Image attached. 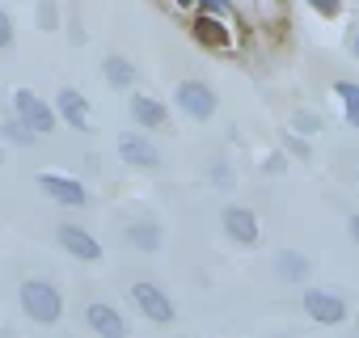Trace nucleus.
Masks as SVG:
<instances>
[{
	"instance_id": "4",
	"label": "nucleus",
	"mask_w": 359,
	"mask_h": 338,
	"mask_svg": "<svg viewBox=\"0 0 359 338\" xmlns=\"http://www.w3.org/2000/svg\"><path fill=\"white\" fill-rule=\"evenodd\" d=\"M118 161L127 169H144V174H152V169H161V148L148 140V135H135V131H123L118 135Z\"/></svg>"
},
{
	"instance_id": "8",
	"label": "nucleus",
	"mask_w": 359,
	"mask_h": 338,
	"mask_svg": "<svg viewBox=\"0 0 359 338\" xmlns=\"http://www.w3.org/2000/svg\"><path fill=\"white\" fill-rule=\"evenodd\" d=\"M39 191L51 199V203H64V208H85L89 203V191L76 182V178H64V174H39Z\"/></svg>"
},
{
	"instance_id": "1",
	"label": "nucleus",
	"mask_w": 359,
	"mask_h": 338,
	"mask_svg": "<svg viewBox=\"0 0 359 338\" xmlns=\"http://www.w3.org/2000/svg\"><path fill=\"white\" fill-rule=\"evenodd\" d=\"M18 304H22V313H26L34 325H55V321L64 317V296H60V288L47 283V279H26V283L18 288Z\"/></svg>"
},
{
	"instance_id": "15",
	"label": "nucleus",
	"mask_w": 359,
	"mask_h": 338,
	"mask_svg": "<svg viewBox=\"0 0 359 338\" xmlns=\"http://www.w3.org/2000/svg\"><path fill=\"white\" fill-rule=\"evenodd\" d=\"M334 102L342 106L346 127L359 131V81H334Z\"/></svg>"
},
{
	"instance_id": "11",
	"label": "nucleus",
	"mask_w": 359,
	"mask_h": 338,
	"mask_svg": "<svg viewBox=\"0 0 359 338\" xmlns=\"http://www.w3.org/2000/svg\"><path fill=\"white\" fill-rule=\"evenodd\" d=\"M127 114H131V123L144 127V131H156V127L169 123V106L156 102V97H148V93H135V97L127 102Z\"/></svg>"
},
{
	"instance_id": "24",
	"label": "nucleus",
	"mask_w": 359,
	"mask_h": 338,
	"mask_svg": "<svg viewBox=\"0 0 359 338\" xmlns=\"http://www.w3.org/2000/svg\"><path fill=\"white\" fill-rule=\"evenodd\" d=\"M262 169H266V174H283V156H279V152H275V156H266V161H262Z\"/></svg>"
},
{
	"instance_id": "10",
	"label": "nucleus",
	"mask_w": 359,
	"mask_h": 338,
	"mask_svg": "<svg viewBox=\"0 0 359 338\" xmlns=\"http://www.w3.org/2000/svg\"><path fill=\"white\" fill-rule=\"evenodd\" d=\"M55 114H60L72 131H89V127H93V119H89V102H85V93L72 89V85H64V89L55 93Z\"/></svg>"
},
{
	"instance_id": "7",
	"label": "nucleus",
	"mask_w": 359,
	"mask_h": 338,
	"mask_svg": "<svg viewBox=\"0 0 359 338\" xmlns=\"http://www.w3.org/2000/svg\"><path fill=\"white\" fill-rule=\"evenodd\" d=\"M220 224H224V237H229V241H237V245H245V250H254V245H258V237H262L258 216H254L250 208H237V203L220 212Z\"/></svg>"
},
{
	"instance_id": "5",
	"label": "nucleus",
	"mask_w": 359,
	"mask_h": 338,
	"mask_svg": "<svg viewBox=\"0 0 359 338\" xmlns=\"http://www.w3.org/2000/svg\"><path fill=\"white\" fill-rule=\"evenodd\" d=\"M131 304H135L148 321H156V325H169V321L177 317V309H173L169 292H165V288H156V283H131Z\"/></svg>"
},
{
	"instance_id": "20",
	"label": "nucleus",
	"mask_w": 359,
	"mask_h": 338,
	"mask_svg": "<svg viewBox=\"0 0 359 338\" xmlns=\"http://www.w3.org/2000/svg\"><path fill=\"white\" fill-rule=\"evenodd\" d=\"M309 9H313L317 18H330V22H334V18L342 13V0H309Z\"/></svg>"
},
{
	"instance_id": "12",
	"label": "nucleus",
	"mask_w": 359,
	"mask_h": 338,
	"mask_svg": "<svg viewBox=\"0 0 359 338\" xmlns=\"http://www.w3.org/2000/svg\"><path fill=\"white\" fill-rule=\"evenodd\" d=\"M85 325H89L93 334H102V338H123V334H127L123 313H118L114 304H102V300L85 309Z\"/></svg>"
},
{
	"instance_id": "16",
	"label": "nucleus",
	"mask_w": 359,
	"mask_h": 338,
	"mask_svg": "<svg viewBox=\"0 0 359 338\" xmlns=\"http://www.w3.org/2000/svg\"><path fill=\"white\" fill-rule=\"evenodd\" d=\"M195 39H199L203 47H216V51H229V47H233L229 30H224L216 18H208V13H199V22H195Z\"/></svg>"
},
{
	"instance_id": "23",
	"label": "nucleus",
	"mask_w": 359,
	"mask_h": 338,
	"mask_svg": "<svg viewBox=\"0 0 359 338\" xmlns=\"http://www.w3.org/2000/svg\"><path fill=\"white\" fill-rule=\"evenodd\" d=\"M39 26H43V30H55V5H51V0H43V13H39Z\"/></svg>"
},
{
	"instance_id": "26",
	"label": "nucleus",
	"mask_w": 359,
	"mask_h": 338,
	"mask_svg": "<svg viewBox=\"0 0 359 338\" xmlns=\"http://www.w3.org/2000/svg\"><path fill=\"white\" fill-rule=\"evenodd\" d=\"M346 233H351V241L359 245V216H351V220H346Z\"/></svg>"
},
{
	"instance_id": "6",
	"label": "nucleus",
	"mask_w": 359,
	"mask_h": 338,
	"mask_svg": "<svg viewBox=\"0 0 359 338\" xmlns=\"http://www.w3.org/2000/svg\"><path fill=\"white\" fill-rule=\"evenodd\" d=\"M300 304H304V313H309L317 325H342V321L351 317V309H346V300H342L338 292H321V288H309Z\"/></svg>"
},
{
	"instance_id": "18",
	"label": "nucleus",
	"mask_w": 359,
	"mask_h": 338,
	"mask_svg": "<svg viewBox=\"0 0 359 338\" xmlns=\"http://www.w3.org/2000/svg\"><path fill=\"white\" fill-rule=\"evenodd\" d=\"M0 135H5L9 144H18V148H26V144L34 140V131H30L22 119H9V123H0Z\"/></svg>"
},
{
	"instance_id": "2",
	"label": "nucleus",
	"mask_w": 359,
	"mask_h": 338,
	"mask_svg": "<svg viewBox=\"0 0 359 338\" xmlns=\"http://www.w3.org/2000/svg\"><path fill=\"white\" fill-rule=\"evenodd\" d=\"M13 114H18L34 135H51V131H55V123H60L55 102H43L30 85H18V89H13Z\"/></svg>"
},
{
	"instance_id": "28",
	"label": "nucleus",
	"mask_w": 359,
	"mask_h": 338,
	"mask_svg": "<svg viewBox=\"0 0 359 338\" xmlns=\"http://www.w3.org/2000/svg\"><path fill=\"white\" fill-rule=\"evenodd\" d=\"M0 156H5V144H0Z\"/></svg>"
},
{
	"instance_id": "17",
	"label": "nucleus",
	"mask_w": 359,
	"mask_h": 338,
	"mask_svg": "<svg viewBox=\"0 0 359 338\" xmlns=\"http://www.w3.org/2000/svg\"><path fill=\"white\" fill-rule=\"evenodd\" d=\"M102 76L114 85V89H131L135 85V64L127 55H106L102 60Z\"/></svg>"
},
{
	"instance_id": "21",
	"label": "nucleus",
	"mask_w": 359,
	"mask_h": 338,
	"mask_svg": "<svg viewBox=\"0 0 359 338\" xmlns=\"http://www.w3.org/2000/svg\"><path fill=\"white\" fill-rule=\"evenodd\" d=\"M13 47V18L0 9V51H9Z\"/></svg>"
},
{
	"instance_id": "27",
	"label": "nucleus",
	"mask_w": 359,
	"mask_h": 338,
	"mask_svg": "<svg viewBox=\"0 0 359 338\" xmlns=\"http://www.w3.org/2000/svg\"><path fill=\"white\" fill-rule=\"evenodd\" d=\"M355 182H359V165H355Z\"/></svg>"
},
{
	"instance_id": "13",
	"label": "nucleus",
	"mask_w": 359,
	"mask_h": 338,
	"mask_svg": "<svg viewBox=\"0 0 359 338\" xmlns=\"http://www.w3.org/2000/svg\"><path fill=\"white\" fill-rule=\"evenodd\" d=\"M271 271H275L283 283H304V279L313 275V258L300 254V250H279V254L271 258Z\"/></svg>"
},
{
	"instance_id": "19",
	"label": "nucleus",
	"mask_w": 359,
	"mask_h": 338,
	"mask_svg": "<svg viewBox=\"0 0 359 338\" xmlns=\"http://www.w3.org/2000/svg\"><path fill=\"white\" fill-rule=\"evenodd\" d=\"M292 127H296V131H304V135H317V131H321V119H317V114H309V110H296V114H292Z\"/></svg>"
},
{
	"instance_id": "9",
	"label": "nucleus",
	"mask_w": 359,
	"mask_h": 338,
	"mask_svg": "<svg viewBox=\"0 0 359 338\" xmlns=\"http://www.w3.org/2000/svg\"><path fill=\"white\" fill-rule=\"evenodd\" d=\"M55 241H60V250H68L81 262H97L102 258V241L89 229H81V224H60L55 229Z\"/></svg>"
},
{
	"instance_id": "22",
	"label": "nucleus",
	"mask_w": 359,
	"mask_h": 338,
	"mask_svg": "<svg viewBox=\"0 0 359 338\" xmlns=\"http://www.w3.org/2000/svg\"><path fill=\"white\" fill-rule=\"evenodd\" d=\"M199 9H203V13H216V18H229V13H233L229 0H199Z\"/></svg>"
},
{
	"instance_id": "25",
	"label": "nucleus",
	"mask_w": 359,
	"mask_h": 338,
	"mask_svg": "<svg viewBox=\"0 0 359 338\" xmlns=\"http://www.w3.org/2000/svg\"><path fill=\"white\" fill-rule=\"evenodd\" d=\"M346 51L359 60V30H351V34H346Z\"/></svg>"
},
{
	"instance_id": "3",
	"label": "nucleus",
	"mask_w": 359,
	"mask_h": 338,
	"mask_svg": "<svg viewBox=\"0 0 359 338\" xmlns=\"http://www.w3.org/2000/svg\"><path fill=\"white\" fill-rule=\"evenodd\" d=\"M173 102H177V110H182L187 119H195V123H208V119H216V110H220L216 89L203 85V81H182V85L173 89Z\"/></svg>"
},
{
	"instance_id": "14",
	"label": "nucleus",
	"mask_w": 359,
	"mask_h": 338,
	"mask_svg": "<svg viewBox=\"0 0 359 338\" xmlns=\"http://www.w3.org/2000/svg\"><path fill=\"white\" fill-rule=\"evenodd\" d=\"M123 233H127V241H131L135 250H144V254H156V250L165 245V233H161L156 220H131Z\"/></svg>"
}]
</instances>
